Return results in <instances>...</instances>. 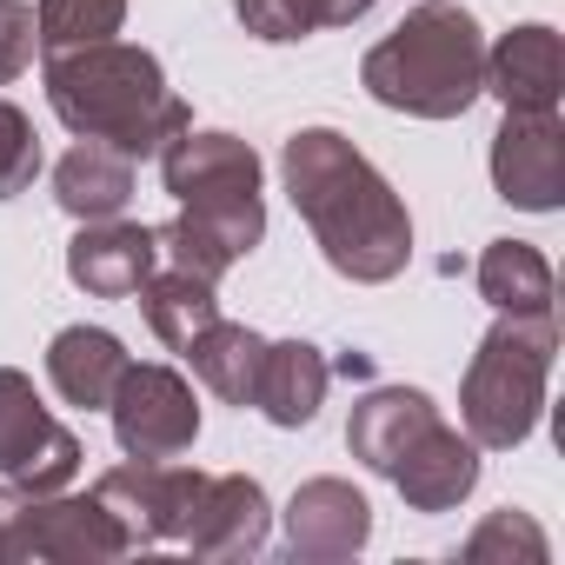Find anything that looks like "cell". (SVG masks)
<instances>
[{
	"label": "cell",
	"mask_w": 565,
	"mask_h": 565,
	"mask_svg": "<svg viewBox=\"0 0 565 565\" xmlns=\"http://www.w3.org/2000/svg\"><path fill=\"white\" fill-rule=\"evenodd\" d=\"M47 94H54V114L74 134L107 140L127 160L160 153L167 140L186 134V107L160 87V67L134 47H87L81 61H54Z\"/></svg>",
	"instance_id": "obj_2"
},
{
	"label": "cell",
	"mask_w": 565,
	"mask_h": 565,
	"mask_svg": "<svg viewBox=\"0 0 565 565\" xmlns=\"http://www.w3.org/2000/svg\"><path fill=\"white\" fill-rule=\"evenodd\" d=\"M114 426H120V446L140 452V459H167L193 439L200 413H193V393L160 373V366H127L120 373V399H114Z\"/></svg>",
	"instance_id": "obj_8"
},
{
	"label": "cell",
	"mask_w": 565,
	"mask_h": 565,
	"mask_svg": "<svg viewBox=\"0 0 565 565\" xmlns=\"http://www.w3.org/2000/svg\"><path fill=\"white\" fill-rule=\"evenodd\" d=\"M492 180L525 213L558 206V193H565V140H558L552 107H505L499 147H492Z\"/></svg>",
	"instance_id": "obj_7"
},
{
	"label": "cell",
	"mask_w": 565,
	"mask_h": 565,
	"mask_svg": "<svg viewBox=\"0 0 565 565\" xmlns=\"http://www.w3.org/2000/svg\"><path fill=\"white\" fill-rule=\"evenodd\" d=\"M239 21L259 34V41H307L313 28H340V21H360L373 0H233Z\"/></svg>",
	"instance_id": "obj_16"
},
{
	"label": "cell",
	"mask_w": 565,
	"mask_h": 565,
	"mask_svg": "<svg viewBox=\"0 0 565 565\" xmlns=\"http://www.w3.org/2000/svg\"><path fill=\"white\" fill-rule=\"evenodd\" d=\"M28 54H34V21L14 8V0H0V81L21 74V67H28Z\"/></svg>",
	"instance_id": "obj_21"
},
{
	"label": "cell",
	"mask_w": 565,
	"mask_h": 565,
	"mask_svg": "<svg viewBox=\"0 0 565 565\" xmlns=\"http://www.w3.org/2000/svg\"><path fill=\"white\" fill-rule=\"evenodd\" d=\"M140 300H147V320L160 327V340H173V347H186L193 333H206V327H213L206 279H193V273H167V279H153Z\"/></svg>",
	"instance_id": "obj_18"
},
{
	"label": "cell",
	"mask_w": 565,
	"mask_h": 565,
	"mask_svg": "<svg viewBox=\"0 0 565 565\" xmlns=\"http://www.w3.org/2000/svg\"><path fill=\"white\" fill-rule=\"evenodd\" d=\"M353 446H360L380 472H393L399 492H406L413 505H426V512L452 505V499L472 492V479H479L472 446H459V439L433 419V406H426L419 393H380V399H366V413L353 419Z\"/></svg>",
	"instance_id": "obj_4"
},
{
	"label": "cell",
	"mask_w": 565,
	"mask_h": 565,
	"mask_svg": "<svg viewBox=\"0 0 565 565\" xmlns=\"http://www.w3.org/2000/svg\"><path fill=\"white\" fill-rule=\"evenodd\" d=\"M558 81H565V61H558V34L552 28H519V34L499 41V54H492V94L505 107H552Z\"/></svg>",
	"instance_id": "obj_11"
},
{
	"label": "cell",
	"mask_w": 565,
	"mask_h": 565,
	"mask_svg": "<svg viewBox=\"0 0 565 565\" xmlns=\"http://www.w3.org/2000/svg\"><path fill=\"white\" fill-rule=\"evenodd\" d=\"M153 253H160V233H147V226H94V233L74 239L67 273L100 300H127V294L147 287Z\"/></svg>",
	"instance_id": "obj_10"
},
{
	"label": "cell",
	"mask_w": 565,
	"mask_h": 565,
	"mask_svg": "<svg viewBox=\"0 0 565 565\" xmlns=\"http://www.w3.org/2000/svg\"><path fill=\"white\" fill-rule=\"evenodd\" d=\"M479 287L505 313H552V273H545V259L525 239H499L479 259Z\"/></svg>",
	"instance_id": "obj_15"
},
{
	"label": "cell",
	"mask_w": 565,
	"mask_h": 565,
	"mask_svg": "<svg viewBox=\"0 0 565 565\" xmlns=\"http://www.w3.org/2000/svg\"><path fill=\"white\" fill-rule=\"evenodd\" d=\"M120 8H127V0H47V8H41V41H47L54 54H67V47H100V41L120 28Z\"/></svg>",
	"instance_id": "obj_19"
},
{
	"label": "cell",
	"mask_w": 565,
	"mask_h": 565,
	"mask_svg": "<svg viewBox=\"0 0 565 565\" xmlns=\"http://www.w3.org/2000/svg\"><path fill=\"white\" fill-rule=\"evenodd\" d=\"M545 373H552V313H512L505 327H492V340L466 373V426L486 446H519L539 426Z\"/></svg>",
	"instance_id": "obj_5"
},
{
	"label": "cell",
	"mask_w": 565,
	"mask_h": 565,
	"mask_svg": "<svg viewBox=\"0 0 565 565\" xmlns=\"http://www.w3.org/2000/svg\"><path fill=\"white\" fill-rule=\"evenodd\" d=\"M287 180L300 213L313 220L327 259L353 279H393L406 266V213L386 193V180L327 127L287 140Z\"/></svg>",
	"instance_id": "obj_1"
},
{
	"label": "cell",
	"mask_w": 565,
	"mask_h": 565,
	"mask_svg": "<svg viewBox=\"0 0 565 565\" xmlns=\"http://www.w3.org/2000/svg\"><path fill=\"white\" fill-rule=\"evenodd\" d=\"M0 472H21V479L74 472V439L47 413H34V393L21 373H0Z\"/></svg>",
	"instance_id": "obj_9"
},
{
	"label": "cell",
	"mask_w": 565,
	"mask_h": 565,
	"mask_svg": "<svg viewBox=\"0 0 565 565\" xmlns=\"http://www.w3.org/2000/svg\"><path fill=\"white\" fill-rule=\"evenodd\" d=\"M366 87H373V100L426 114V120L466 114L472 94L486 87V47H479L472 14L446 8V0L419 8L393 41H380L366 54Z\"/></svg>",
	"instance_id": "obj_3"
},
{
	"label": "cell",
	"mask_w": 565,
	"mask_h": 565,
	"mask_svg": "<svg viewBox=\"0 0 565 565\" xmlns=\"http://www.w3.org/2000/svg\"><path fill=\"white\" fill-rule=\"evenodd\" d=\"M41 173V147H34V127L0 100V200H14L28 180Z\"/></svg>",
	"instance_id": "obj_20"
},
{
	"label": "cell",
	"mask_w": 565,
	"mask_h": 565,
	"mask_svg": "<svg viewBox=\"0 0 565 565\" xmlns=\"http://www.w3.org/2000/svg\"><path fill=\"white\" fill-rule=\"evenodd\" d=\"M47 366H54V386H61L74 406H107L114 386H120V373H127V353H120L114 333L74 327V333L54 340V360H47Z\"/></svg>",
	"instance_id": "obj_12"
},
{
	"label": "cell",
	"mask_w": 565,
	"mask_h": 565,
	"mask_svg": "<svg viewBox=\"0 0 565 565\" xmlns=\"http://www.w3.org/2000/svg\"><path fill=\"white\" fill-rule=\"evenodd\" d=\"M186 353H193V366L206 373L213 393L253 399V380H259V360H266V347H259L253 333H239V327H206V333L186 340Z\"/></svg>",
	"instance_id": "obj_17"
},
{
	"label": "cell",
	"mask_w": 565,
	"mask_h": 565,
	"mask_svg": "<svg viewBox=\"0 0 565 565\" xmlns=\"http://www.w3.org/2000/svg\"><path fill=\"white\" fill-rule=\"evenodd\" d=\"M320 393H327V366L313 360V347H266L259 380H253V399L266 406V419L307 426L313 406H320Z\"/></svg>",
	"instance_id": "obj_13"
},
{
	"label": "cell",
	"mask_w": 565,
	"mask_h": 565,
	"mask_svg": "<svg viewBox=\"0 0 565 565\" xmlns=\"http://www.w3.org/2000/svg\"><path fill=\"white\" fill-rule=\"evenodd\" d=\"M167 186L186 200V220L206 226L233 259L253 253L259 239V167L239 140L226 134H180V147H167Z\"/></svg>",
	"instance_id": "obj_6"
},
{
	"label": "cell",
	"mask_w": 565,
	"mask_h": 565,
	"mask_svg": "<svg viewBox=\"0 0 565 565\" xmlns=\"http://www.w3.org/2000/svg\"><path fill=\"white\" fill-rule=\"evenodd\" d=\"M127 193H134V167H127L120 147L87 140V147H74V153L61 160V206H67V213L107 220V213L127 206Z\"/></svg>",
	"instance_id": "obj_14"
}]
</instances>
